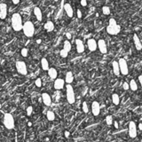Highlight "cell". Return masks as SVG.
I'll use <instances>...</instances> for the list:
<instances>
[{"label":"cell","mask_w":142,"mask_h":142,"mask_svg":"<svg viewBox=\"0 0 142 142\" xmlns=\"http://www.w3.org/2000/svg\"><path fill=\"white\" fill-rule=\"evenodd\" d=\"M12 27L14 31H21L23 27L21 16L19 13H14L12 16Z\"/></svg>","instance_id":"cell-1"},{"label":"cell","mask_w":142,"mask_h":142,"mask_svg":"<svg viewBox=\"0 0 142 142\" xmlns=\"http://www.w3.org/2000/svg\"><path fill=\"white\" fill-rule=\"evenodd\" d=\"M22 30H23L24 35L28 37H31L34 36L35 34V27H34V24L31 21H26L23 24V27H22Z\"/></svg>","instance_id":"cell-2"},{"label":"cell","mask_w":142,"mask_h":142,"mask_svg":"<svg viewBox=\"0 0 142 142\" xmlns=\"http://www.w3.org/2000/svg\"><path fill=\"white\" fill-rule=\"evenodd\" d=\"M66 96L67 100L69 104H74L76 101V96H75V92L72 85L67 84L66 85Z\"/></svg>","instance_id":"cell-3"},{"label":"cell","mask_w":142,"mask_h":142,"mask_svg":"<svg viewBox=\"0 0 142 142\" xmlns=\"http://www.w3.org/2000/svg\"><path fill=\"white\" fill-rule=\"evenodd\" d=\"M4 125L8 130H12L14 128V119L12 114L6 113L4 115Z\"/></svg>","instance_id":"cell-4"},{"label":"cell","mask_w":142,"mask_h":142,"mask_svg":"<svg viewBox=\"0 0 142 142\" xmlns=\"http://www.w3.org/2000/svg\"><path fill=\"white\" fill-rule=\"evenodd\" d=\"M15 66H16V69H17V71L21 75L26 76V75L28 74V68H27V66H26V63L24 61L18 60V61H16Z\"/></svg>","instance_id":"cell-5"},{"label":"cell","mask_w":142,"mask_h":142,"mask_svg":"<svg viewBox=\"0 0 142 142\" xmlns=\"http://www.w3.org/2000/svg\"><path fill=\"white\" fill-rule=\"evenodd\" d=\"M118 65H119V68H120V73L123 76H126L129 73V70H128V65H127V61L125 59L121 58L119 59L118 60Z\"/></svg>","instance_id":"cell-6"},{"label":"cell","mask_w":142,"mask_h":142,"mask_svg":"<svg viewBox=\"0 0 142 142\" xmlns=\"http://www.w3.org/2000/svg\"><path fill=\"white\" fill-rule=\"evenodd\" d=\"M121 31V26L116 24V25H108L107 27V32L109 35H117Z\"/></svg>","instance_id":"cell-7"},{"label":"cell","mask_w":142,"mask_h":142,"mask_svg":"<svg viewBox=\"0 0 142 142\" xmlns=\"http://www.w3.org/2000/svg\"><path fill=\"white\" fill-rule=\"evenodd\" d=\"M129 136L131 139H134L137 136V126L133 121H131L129 123Z\"/></svg>","instance_id":"cell-8"},{"label":"cell","mask_w":142,"mask_h":142,"mask_svg":"<svg viewBox=\"0 0 142 142\" xmlns=\"http://www.w3.org/2000/svg\"><path fill=\"white\" fill-rule=\"evenodd\" d=\"M97 44H98V48L99 50V52L102 54H106L107 52V44L105 42L104 39H99L98 42H97Z\"/></svg>","instance_id":"cell-9"},{"label":"cell","mask_w":142,"mask_h":142,"mask_svg":"<svg viewBox=\"0 0 142 142\" xmlns=\"http://www.w3.org/2000/svg\"><path fill=\"white\" fill-rule=\"evenodd\" d=\"M7 16V5L5 3L0 4V19L5 20Z\"/></svg>","instance_id":"cell-10"},{"label":"cell","mask_w":142,"mask_h":142,"mask_svg":"<svg viewBox=\"0 0 142 142\" xmlns=\"http://www.w3.org/2000/svg\"><path fill=\"white\" fill-rule=\"evenodd\" d=\"M92 112L93 114V115L97 116V115H99V112H100V105L98 101H93L92 104Z\"/></svg>","instance_id":"cell-11"},{"label":"cell","mask_w":142,"mask_h":142,"mask_svg":"<svg viewBox=\"0 0 142 142\" xmlns=\"http://www.w3.org/2000/svg\"><path fill=\"white\" fill-rule=\"evenodd\" d=\"M87 45H88V48L91 52H95L98 48V44H97V42L95 39L93 38H90V39L87 41Z\"/></svg>","instance_id":"cell-12"},{"label":"cell","mask_w":142,"mask_h":142,"mask_svg":"<svg viewBox=\"0 0 142 142\" xmlns=\"http://www.w3.org/2000/svg\"><path fill=\"white\" fill-rule=\"evenodd\" d=\"M65 85V80L62 78H57L54 81V88L56 90H61L64 88Z\"/></svg>","instance_id":"cell-13"},{"label":"cell","mask_w":142,"mask_h":142,"mask_svg":"<svg viewBox=\"0 0 142 142\" xmlns=\"http://www.w3.org/2000/svg\"><path fill=\"white\" fill-rule=\"evenodd\" d=\"M42 100L45 106H51V105H52V99H51V96L48 94V93H46V92L43 93Z\"/></svg>","instance_id":"cell-14"},{"label":"cell","mask_w":142,"mask_h":142,"mask_svg":"<svg viewBox=\"0 0 142 142\" xmlns=\"http://www.w3.org/2000/svg\"><path fill=\"white\" fill-rule=\"evenodd\" d=\"M76 51L78 53H83L84 52V44L82 40L76 39Z\"/></svg>","instance_id":"cell-15"},{"label":"cell","mask_w":142,"mask_h":142,"mask_svg":"<svg viewBox=\"0 0 142 142\" xmlns=\"http://www.w3.org/2000/svg\"><path fill=\"white\" fill-rule=\"evenodd\" d=\"M133 42H134V45H135L136 49L138 51L142 50V44H141L140 40H139V36H137V34H134V35H133Z\"/></svg>","instance_id":"cell-16"},{"label":"cell","mask_w":142,"mask_h":142,"mask_svg":"<svg viewBox=\"0 0 142 142\" xmlns=\"http://www.w3.org/2000/svg\"><path fill=\"white\" fill-rule=\"evenodd\" d=\"M64 10H65L67 15H68V17H70V18L73 17V14H74L73 13V8H72V6H71L70 4H68V3L65 4L64 5Z\"/></svg>","instance_id":"cell-17"},{"label":"cell","mask_w":142,"mask_h":142,"mask_svg":"<svg viewBox=\"0 0 142 142\" xmlns=\"http://www.w3.org/2000/svg\"><path fill=\"white\" fill-rule=\"evenodd\" d=\"M112 67H113V72L115 76H119L121 74L120 73V68H119V65H118V61H113L112 63Z\"/></svg>","instance_id":"cell-18"},{"label":"cell","mask_w":142,"mask_h":142,"mask_svg":"<svg viewBox=\"0 0 142 142\" xmlns=\"http://www.w3.org/2000/svg\"><path fill=\"white\" fill-rule=\"evenodd\" d=\"M48 76L51 79H56L57 76H58V73H57V70L54 68H50L48 69Z\"/></svg>","instance_id":"cell-19"},{"label":"cell","mask_w":142,"mask_h":142,"mask_svg":"<svg viewBox=\"0 0 142 142\" xmlns=\"http://www.w3.org/2000/svg\"><path fill=\"white\" fill-rule=\"evenodd\" d=\"M34 14H35L36 18L37 19V21H42L43 19V14H42V11L39 7H35L34 9Z\"/></svg>","instance_id":"cell-20"},{"label":"cell","mask_w":142,"mask_h":142,"mask_svg":"<svg viewBox=\"0 0 142 142\" xmlns=\"http://www.w3.org/2000/svg\"><path fill=\"white\" fill-rule=\"evenodd\" d=\"M73 81H74V76H73L72 72L71 71H68L66 74V77H65V82L68 84H70Z\"/></svg>","instance_id":"cell-21"},{"label":"cell","mask_w":142,"mask_h":142,"mask_svg":"<svg viewBox=\"0 0 142 142\" xmlns=\"http://www.w3.org/2000/svg\"><path fill=\"white\" fill-rule=\"evenodd\" d=\"M44 29H45L47 32H52V31H53V29H54V24H53V22H52V21H47L45 24H44Z\"/></svg>","instance_id":"cell-22"},{"label":"cell","mask_w":142,"mask_h":142,"mask_svg":"<svg viewBox=\"0 0 142 142\" xmlns=\"http://www.w3.org/2000/svg\"><path fill=\"white\" fill-rule=\"evenodd\" d=\"M41 66H42V68L44 70H47L49 69V62H48V60H46L45 58H43L42 60H41Z\"/></svg>","instance_id":"cell-23"},{"label":"cell","mask_w":142,"mask_h":142,"mask_svg":"<svg viewBox=\"0 0 142 142\" xmlns=\"http://www.w3.org/2000/svg\"><path fill=\"white\" fill-rule=\"evenodd\" d=\"M129 86H130V89H131V91H133V92L138 90V84L134 79H131V82H130V84H129Z\"/></svg>","instance_id":"cell-24"},{"label":"cell","mask_w":142,"mask_h":142,"mask_svg":"<svg viewBox=\"0 0 142 142\" xmlns=\"http://www.w3.org/2000/svg\"><path fill=\"white\" fill-rule=\"evenodd\" d=\"M112 101L113 103L115 105H119V103H120V98H119V95L116 94V93H114L112 95Z\"/></svg>","instance_id":"cell-25"},{"label":"cell","mask_w":142,"mask_h":142,"mask_svg":"<svg viewBox=\"0 0 142 142\" xmlns=\"http://www.w3.org/2000/svg\"><path fill=\"white\" fill-rule=\"evenodd\" d=\"M46 117H47V119L49 121H54V119H55V114L52 112V111H48L46 113Z\"/></svg>","instance_id":"cell-26"},{"label":"cell","mask_w":142,"mask_h":142,"mask_svg":"<svg viewBox=\"0 0 142 142\" xmlns=\"http://www.w3.org/2000/svg\"><path fill=\"white\" fill-rule=\"evenodd\" d=\"M63 49L66 50L68 52H69L71 51V44L70 42L68 41V40H67V41L64 42V46H63Z\"/></svg>","instance_id":"cell-27"},{"label":"cell","mask_w":142,"mask_h":142,"mask_svg":"<svg viewBox=\"0 0 142 142\" xmlns=\"http://www.w3.org/2000/svg\"><path fill=\"white\" fill-rule=\"evenodd\" d=\"M102 13L103 14H105V15H109L110 14V8L108 6H103L102 7Z\"/></svg>","instance_id":"cell-28"},{"label":"cell","mask_w":142,"mask_h":142,"mask_svg":"<svg viewBox=\"0 0 142 142\" xmlns=\"http://www.w3.org/2000/svg\"><path fill=\"white\" fill-rule=\"evenodd\" d=\"M106 123L107 125H111L113 123V117L112 115H107L106 117Z\"/></svg>","instance_id":"cell-29"},{"label":"cell","mask_w":142,"mask_h":142,"mask_svg":"<svg viewBox=\"0 0 142 142\" xmlns=\"http://www.w3.org/2000/svg\"><path fill=\"white\" fill-rule=\"evenodd\" d=\"M83 111H84V113H88L89 112V107H88V105H87V103L85 102V101H84L83 102Z\"/></svg>","instance_id":"cell-30"},{"label":"cell","mask_w":142,"mask_h":142,"mask_svg":"<svg viewBox=\"0 0 142 142\" xmlns=\"http://www.w3.org/2000/svg\"><path fill=\"white\" fill-rule=\"evenodd\" d=\"M60 56H61L62 58H67L68 55V52H67L66 50L61 49V50H60Z\"/></svg>","instance_id":"cell-31"},{"label":"cell","mask_w":142,"mask_h":142,"mask_svg":"<svg viewBox=\"0 0 142 142\" xmlns=\"http://www.w3.org/2000/svg\"><path fill=\"white\" fill-rule=\"evenodd\" d=\"M35 84L36 87H41L42 86V81L40 78H37L36 80L35 81Z\"/></svg>","instance_id":"cell-32"},{"label":"cell","mask_w":142,"mask_h":142,"mask_svg":"<svg viewBox=\"0 0 142 142\" xmlns=\"http://www.w3.org/2000/svg\"><path fill=\"white\" fill-rule=\"evenodd\" d=\"M21 53L23 57H27L28 56V49L27 48H23V49H21Z\"/></svg>","instance_id":"cell-33"},{"label":"cell","mask_w":142,"mask_h":142,"mask_svg":"<svg viewBox=\"0 0 142 142\" xmlns=\"http://www.w3.org/2000/svg\"><path fill=\"white\" fill-rule=\"evenodd\" d=\"M32 112H33V107H32L31 106L28 107H27V115H28V116H29V115H31Z\"/></svg>","instance_id":"cell-34"},{"label":"cell","mask_w":142,"mask_h":142,"mask_svg":"<svg viewBox=\"0 0 142 142\" xmlns=\"http://www.w3.org/2000/svg\"><path fill=\"white\" fill-rule=\"evenodd\" d=\"M123 90H125V91L129 90V89H130L129 84H128L127 82H124V83L123 84Z\"/></svg>","instance_id":"cell-35"},{"label":"cell","mask_w":142,"mask_h":142,"mask_svg":"<svg viewBox=\"0 0 142 142\" xmlns=\"http://www.w3.org/2000/svg\"><path fill=\"white\" fill-rule=\"evenodd\" d=\"M117 24V22H116V21H115L114 18H111L110 20H109V24L108 25H116Z\"/></svg>","instance_id":"cell-36"},{"label":"cell","mask_w":142,"mask_h":142,"mask_svg":"<svg viewBox=\"0 0 142 142\" xmlns=\"http://www.w3.org/2000/svg\"><path fill=\"white\" fill-rule=\"evenodd\" d=\"M80 4H81V5H82V6H86V5H87V1H86V0H82V1L80 2Z\"/></svg>","instance_id":"cell-37"},{"label":"cell","mask_w":142,"mask_h":142,"mask_svg":"<svg viewBox=\"0 0 142 142\" xmlns=\"http://www.w3.org/2000/svg\"><path fill=\"white\" fill-rule=\"evenodd\" d=\"M76 14H77V17L79 18V19H80V18H82V16H83L82 15V12H81L79 9L77 10V12H76Z\"/></svg>","instance_id":"cell-38"},{"label":"cell","mask_w":142,"mask_h":142,"mask_svg":"<svg viewBox=\"0 0 142 142\" xmlns=\"http://www.w3.org/2000/svg\"><path fill=\"white\" fill-rule=\"evenodd\" d=\"M64 135H65V137H66V138H68V137H69V135H70L69 131H65V132H64Z\"/></svg>","instance_id":"cell-39"},{"label":"cell","mask_w":142,"mask_h":142,"mask_svg":"<svg viewBox=\"0 0 142 142\" xmlns=\"http://www.w3.org/2000/svg\"><path fill=\"white\" fill-rule=\"evenodd\" d=\"M66 36H67V38H68V39H70V38H71V34L70 33H66Z\"/></svg>","instance_id":"cell-40"},{"label":"cell","mask_w":142,"mask_h":142,"mask_svg":"<svg viewBox=\"0 0 142 142\" xmlns=\"http://www.w3.org/2000/svg\"><path fill=\"white\" fill-rule=\"evenodd\" d=\"M139 83H140V84L142 86V75H140V76H139Z\"/></svg>","instance_id":"cell-41"},{"label":"cell","mask_w":142,"mask_h":142,"mask_svg":"<svg viewBox=\"0 0 142 142\" xmlns=\"http://www.w3.org/2000/svg\"><path fill=\"white\" fill-rule=\"evenodd\" d=\"M13 3L14 4V5H17V4L20 3V1L19 0H13Z\"/></svg>","instance_id":"cell-42"},{"label":"cell","mask_w":142,"mask_h":142,"mask_svg":"<svg viewBox=\"0 0 142 142\" xmlns=\"http://www.w3.org/2000/svg\"><path fill=\"white\" fill-rule=\"evenodd\" d=\"M114 124H115V128H118V123H117L116 121L114 122Z\"/></svg>","instance_id":"cell-43"},{"label":"cell","mask_w":142,"mask_h":142,"mask_svg":"<svg viewBox=\"0 0 142 142\" xmlns=\"http://www.w3.org/2000/svg\"><path fill=\"white\" fill-rule=\"evenodd\" d=\"M139 129L140 130V131H142V123H139Z\"/></svg>","instance_id":"cell-44"},{"label":"cell","mask_w":142,"mask_h":142,"mask_svg":"<svg viewBox=\"0 0 142 142\" xmlns=\"http://www.w3.org/2000/svg\"><path fill=\"white\" fill-rule=\"evenodd\" d=\"M41 42H42L41 39H37V40H36V43H37V44H41Z\"/></svg>","instance_id":"cell-45"},{"label":"cell","mask_w":142,"mask_h":142,"mask_svg":"<svg viewBox=\"0 0 142 142\" xmlns=\"http://www.w3.org/2000/svg\"><path fill=\"white\" fill-rule=\"evenodd\" d=\"M28 126H31L32 123H28Z\"/></svg>","instance_id":"cell-46"}]
</instances>
